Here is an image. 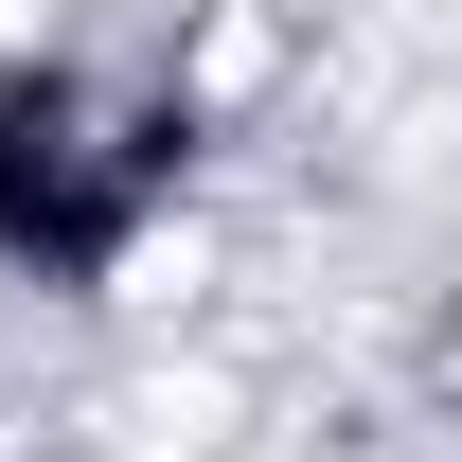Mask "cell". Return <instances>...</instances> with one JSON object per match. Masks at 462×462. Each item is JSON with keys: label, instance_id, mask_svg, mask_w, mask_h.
I'll list each match as a JSON object with an SVG mask.
<instances>
[{"label": "cell", "instance_id": "cell-1", "mask_svg": "<svg viewBox=\"0 0 462 462\" xmlns=\"http://www.w3.org/2000/svg\"><path fill=\"white\" fill-rule=\"evenodd\" d=\"M178 89H125V71H0V249L36 267H143V231L178 196Z\"/></svg>", "mask_w": 462, "mask_h": 462}]
</instances>
